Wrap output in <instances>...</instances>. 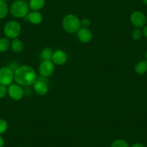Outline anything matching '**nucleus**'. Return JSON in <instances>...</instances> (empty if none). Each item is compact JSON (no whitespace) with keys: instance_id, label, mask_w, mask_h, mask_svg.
Segmentation results:
<instances>
[{"instance_id":"f257e3e1","label":"nucleus","mask_w":147,"mask_h":147,"mask_svg":"<svg viewBox=\"0 0 147 147\" xmlns=\"http://www.w3.org/2000/svg\"><path fill=\"white\" fill-rule=\"evenodd\" d=\"M15 81L20 86H30L37 80V74L33 68L28 65H22L17 68L14 71Z\"/></svg>"},{"instance_id":"f03ea898","label":"nucleus","mask_w":147,"mask_h":147,"mask_svg":"<svg viewBox=\"0 0 147 147\" xmlns=\"http://www.w3.org/2000/svg\"><path fill=\"white\" fill-rule=\"evenodd\" d=\"M62 26L68 33H75L81 28V20L73 14L66 15L62 20Z\"/></svg>"},{"instance_id":"7ed1b4c3","label":"nucleus","mask_w":147,"mask_h":147,"mask_svg":"<svg viewBox=\"0 0 147 147\" xmlns=\"http://www.w3.org/2000/svg\"><path fill=\"white\" fill-rule=\"evenodd\" d=\"M29 5L25 1L17 0L11 5L9 12L11 15L16 18H23L29 13Z\"/></svg>"},{"instance_id":"20e7f679","label":"nucleus","mask_w":147,"mask_h":147,"mask_svg":"<svg viewBox=\"0 0 147 147\" xmlns=\"http://www.w3.org/2000/svg\"><path fill=\"white\" fill-rule=\"evenodd\" d=\"M4 34L9 39L18 38L21 32V25L18 21L11 20L7 22L4 26Z\"/></svg>"},{"instance_id":"39448f33","label":"nucleus","mask_w":147,"mask_h":147,"mask_svg":"<svg viewBox=\"0 0 147 147\" xmlns=\"http://www.w3.org/2000/svg\"><path fill=\"white\" fill-rule=\"evenodd\" d=\"M15 80L14 71L9 66H3L0 68V84L9 86Z\"/></svg>"},{"instance_id":"423d86ee","label":"nucleus","mask_w":147,"mask_h":147,"mask_svg":"<svg viewBox=\"0 0 147 147\" xmlns=\"http://www.w3.org/2000/svg\"><path fill=\"white\" fill-rule=\"evenodd\" d=\"M131 24L137 28H142L147 22V18L145 14L140 11H135L130 17Z\"/></svg>"},{"instance_id":"0eeeda50","label":"nucleus","mask_w":147,"mask_h":147,"mask_svg":"<svg viewBox=\"0 0 147 147\" xmlns=\"http://www.w3.org/2000/svg\"><path fill=\"white\" fill-rule=\"evenodd\" d=\"M54 69V63L51 60H43L39 66V72L43 77H48L52 75Z\"/></svg>"},{"instance_id":"6e6552de","label":"nucleus","mask_w":147,"mask_h":147,"mask_svg":"<svg viewBox=\"0 0 147 147\" xmlns=\"http://www.w3.org/2000/svg\"><path fill=\"white\" fill-rule=\"evenodd\" d=\"M7 94L9 97L14 100H20L24 96V90L22 86L18 84H12L8 87Z\"/></svg>"},{"instance_id":"1a4fd4ad","label":"nucleus","mask_w":147,"mask_h":147,"mask_svg":"<svg viewBox=\"0 0 147 147\" xmlns=\"http://www.w3.org/2000/svg\"><path fill=\"white\" fill-rule=\"evenodd\" d=\"M68 60V56L65 51L62 50H57L53 52V56H52V61L54 64L58 66H62L65 64Z\"/></svg>"},{"instance_id":"9d476101","label":"nucleus","mask_w":147,"mask_h":147,"mask_svg":"<svg viewBox=\"0 0 147 147\" xmlns=\"http://www.w3.org/2000/svg\"><path fill=\"white\" fill-rule=\"evenodd\" d=\"M77 37L82 43H90L92 39V32L89 28H81L77 32Z\"/></svg>"},{"instance_id":"9b49d317","label":"nucleus","mask_w":147,"mask_h":147,"mask_svg":"<svg viewBox=\"0 0 147 147\" xmlns=\"http://www.w3.org/2000/svg\"><path fill=\"white\" fill-rule=\"evenodd\" d=\"M34 91L38 95H45L49 92V86L45 81L42 80H36L33 84Z\"/></svg>"},{"instance_id":"f8f14e48","label":"nucleus","mask_w":147,"mask_h":147,"mask_svg":"<svg viewBox=\"0 0 147 147\" xmlns=\"http://www.w3.org/2000/svg\"><path fill=\"white\" fill-rule=\"evenodd\" d=\"M27 19L33 25H39L43 21V15L39 11H32L27 15Z\"/></svg>"},{"instance_id":"ddd939ff","label":"nucleus","mask_w":147,"mask_h":147,"mask_svg":"<svg viewBox=\"0 0 147 147\" xmlns=\"http://www.w3.org/2000/svg\"><path fill=\"white\" fill-rule=\"evenodd\" d=\"M46 4V0H29V7L32 11H39L43 9Z\"/></svg>"},{"instance_id":"4468645a","label":"nucleus","mask_w":147,"mask_h":147,"mask_svg":"<svg viewBox=\"0 0 147 147\" xmlns=\"http://www.w3.org/2000/svg\"><path fill=\"white\" fill-rule=\"evenodd\" d=\"M10 49H12V51L14 53H19L23 51L24 49V44L18 38H15L12 40V41L11 42V46Z\"/></svg>"},{"instance_id":"2eb2a0df","label":"nucleus","mask_w":147,"mask_h":147,"mask_svg":"<svg viewBox=\"0 0 147 147\" xmlns=\"http://www.w3.org/2000/svg\"><path fill=\"white\" fill-rule=\"evenodd\" d=\"M134 71L137 74L143 75L147 72V61L143 60L138 62L134 68Z\"/></svg>"},{"instance_id":"dca6fc26","label":"nucleus","mask_w":147,"mask_h":147,"mask_svg":"<svg viewBox=\"0 0 147 147\" xmlns=\"http://www.w3.org/2000/svg\"><path fill=\"white\" fill-rule=\"evenodd\" d=\"M11 46V41L7 38H0V53H5L9 51Z\"/></svg>"},{"instance_id":"f3484780","label":"nucleus","mask_w":147,"mask_h":147,"mask_svg":"<svg viewBox=\"0 0 147 147\" xmlns=\"http://www.w3.org/2000/svg\"><path fill=\"white\" fill-rule=\"evenodd\" d=\"M9 12V7L6 2L0 0V20L7 18Z\"/></svg>"},{"instance_id":"a211bd4d","label":"nucleus","mask_w":147,"mask_h":147,"mask_svg":"<svg viewBox=\"0 0 147 147\" xmlns=\"http://www.w3.org/2000/svg\"><path fill=\"white\" fill-rule=\"evenodd\" d=\"M53 54V53L51 49H49V48H45L41 51L40 56H41L43 60H52Z\"/></svg>"},{"instance_id":"6ab92c4d","label":"nucleus","mask_w":147,"mask_h":147,"mask_svg":"<svg viewBox=\"0 0 147 147\" xmlns=\"http://www.w3.org/2000/svg\"><path fill=\"white\" fill-rule=\"evenodd\" d=\"M131 35H132V38L134 40H139L140 39H141L143 36L142 30H141V28H136L132 31Z\"/></svg>"},{"instance_id":"aec40b11","label":"nucleus","mask_w":147,"mask_h":147,"mask_svg":"<svg viewBox=\"0 0 147 147\" xmlns=\"http://www.w3.org/2000/svg\"><path fill=\"white\" fill-rule=\"evenodd\" d=\"M111 147H130L128 142L123 139H117L111 144Z\"/></svg>"},{"instance_id":"412c9836","label":"nucleus","mask_w":147,"mask_h":147,"mask_svg":"<svg viewBox=\"0 0 147 147\" xmlns=\"http://www.w3.org/2000/svg\"><path fill=\"white\" fill-rule=\"evenodd\" d=\"M8 129V123L5 119L0 118V135H2Z\"/></svg>"},{"instance_id":"4be33fe9","label":"nucleus","mask_w":147,"mask_h":147,"mask_svg":"<svg viewBox=\"0 0 147 147\" xmlns=\"http://www.w3.org/2000/svg\"><path fill=\"white\" fill-rule=\"evenodd\" d=\"M7 94V86L0 84V99L4 98Z\"/></svg>"},{"instance_id":"5701e85b","label":"nucleus","mask_w":147,"mask_h":147,"mask_svg":"<svg viewBox=\"0 0 147 147\" xmlns=\"http://www.w3.org/2000/svg\"><path fill=\"white\" fill-rule=\"evenodd\" d=\"M90 25H91V22L88 18H84L81 20V26H82L83 28H88V27H90Z\"/></svg>"},{"instance_id":"b1692460","label":"nucleus","mask_w":147,"mask_h":147,"mask_svg":"<svg viewBox=\"0 0 147 147\" xmlns=\"http://www.w3.org/2000/svg\"><path fill=\"white\" fill-rule=\"evenodd\" d=\"M5 144V139H4L3 137L2 136V135H0V147H4Z\"/></svg>"},{"instance_id":"393cba45","label":"nucleus","mask_w":147,"mask_h":147,"mask_svg":"<svg viewBox=\"0 0 147 147\" xmlns=\"http://www.w3.org/2000/svg\"><path fill=\"white\" fill-rule=\"evenodd\" d=\"M142 31H143V35L147 38V25H145V26L143 28Z\"/></svg>"},{"instance_id":"a878e982","label":"nucleus","mask_w":147,"mask_h":147,"mask_svg":"<svg viewBox=\"0 0 147 147\" xmlns=\"http://www.w3.org/2000/svg\"><path fill=\"white\" fill-rule=\"evenodd\" d=\"M131 147H145V146L141 143H135Z\"/></svg>"},{"instance_id":"bb28decb","label":"nucleus","mask_w":147,"mask_h":147,"mask_svg":"<svg viewBox=\"0 0 147 147\" xmlns=\"http://www.w3.org/2000/svg\"><path fill=\"white\" fill-rule=\"evenodd\" d=\"M142 1H143V2H144V3L147 6V0H142Z\"/></svg>"},{"instance_id":"cd10ccee","label":"nucleus","mask_w":147,"mask_h":147,"mask_svg":"<svg viewBox=\"0 0 147 147\" xmlns=\"http://www.w3.org/2000/svg\"><path fill=\"white\" fill-rule=\"evenodd\" d=\"M146 60L147 61V51H146Z\"/></svg>"},{"instance_id":"c85d7f7f","label":"nucleus","mask_w":147,"mask_h":147,"mask_svg":"<svg viewBox=\"0 0 147 147\" xmlns=\"http://www.w3.org/2000/svg\"><path fill=\"white\" fill-rule=\"evenodd\" d=\"M2 1H4V2H7V1H9V0H2Z\"/></svg>"},{"instance_id":"c756f323","label":"nucleus","mask_w":147,"mask_h":147,"mask_svg":"<svg viewBox=\"0 0 147 147\" xmlns=\"http://www.w3.org/2000/svg\"><path fill=\"white\" fill-rule=\"evenodd\" d=\"M22 1H25V2H26V1H28V0H22Z\"/></svg>"},{"instance_id":"7c9ffc66","label":"nucleus","mask_w":147,"mask_h":147,"mask_svg":"<svg viewBox=\"0 0 147 147\" xmlns=\"http://www.w3.org/2000/svg\"><path fill=\"white\" fill-rule=\"evenodd\" d=\"M18 147H20V146H18Z\"/></svg>"}]
</instances>
